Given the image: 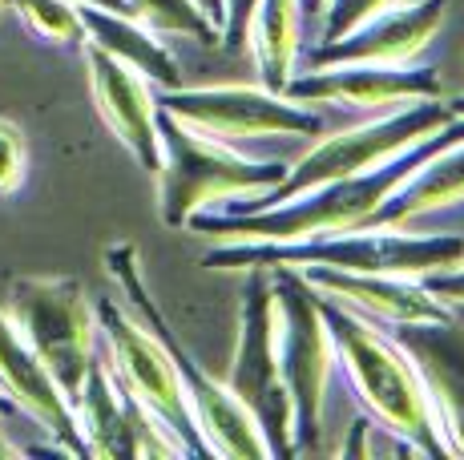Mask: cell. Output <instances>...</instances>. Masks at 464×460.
I'll use <instances>...</instances> for the list:
<instances>
[{
	"label": "cell",
	"mask_w": 464,
	"mask_h": 460,
	"mask_svg": "<svg viewBox=\"0 0 464 460\" xmlns=\"http://www.w3.org/2000/svg\"><path fill=\"white\" fill-rule=\"evenodd\" d=\"M327 0H299V16L303 21H315V16H324Z\"/></svg>",
	"instance_id": "obj_30"
},
{
	"label": "cell",
	"mask_w": 464,
	"mask_h": 460,
	"mask_svg": "<svg viewBox=\"0 0 464 460\" xmlns=\"http://www.w3.org/2000/svg\"><path fill=\"white\" fill-rule=\"evenodd\" d=\"M105 271L118 279V291H121V303L126 311L162 343V351L174 364L178 379H182V392H186V404L194 412V424H198L202 440H207L210 456H230V460H246V456H271L266 448L263 432H258L255 416L235 400L227 384L210 376L190 351L182 348V340L174 335V327L162 315V307L154 303L150 295L146 279H141V259H138V246L133 243H118L105 251Z\"/></svg>",
	"instance_id": "obj_4"
},
{
	"label": "cell",
	"mask_w": 464,
	"mask_h": 460,
	"mask_svg": "<svg viewBox=\"0 0 464 460\" xmlns=\"http://www.w3.org/2000/svg\"><path fill=\"white\" fill-rule=\"evenodd\" d=\"M77 16H82V33L89 45L118 57L121 65H130L133 73L146 77L154 90L182 85V69H178L174 53L158 41L154 29H146V24L126 13H110V8H93V5H77Z\"/></svg>",
	"instance_id": "obj_19"
},
{
	"label": "cell",
	"mask_w": 464,
	"mask_h": 460,
	"mask_svg": "<svg viewBox=\"0 0 464 460\" xmlns=\"http://www.w3.org/2000/svg\"><path fill=\"white\" fill-rule=\"evenodd\" d=\"M383 5H388V0H327L319 41H335V37H343L347 29H355V24H360L363 16H372V13H376V8H383Z\"/></svg>",
	"instance_id": "obj_26"
},
{
	"label": "cell",
	"mask_w": 464,
	"mask_h": 460,
	"mask_svg": "<svg viewBox=\"0 0 464 460\" xmlns=\"http://www.w3.org/2000/svg\"><path fill=\"white\" fill-rule=\"evenodd\" d=\"M315 299H319V311H324V323L335 343V364H343L347 379H352L355 396L368 408V416H376L380 428H388L396 440H404L412 453L449 456L440 428H436L432 400H428L420 376H416L412 359L404 356V348L376 320L352 311L335 295L319 291Z\"/></svg>",
	"instance_id": "obj_2"
},
{
	"label": "cell",
	"mask_w": 464,
	"mask_h": 460,
	"mask_svg": "<svg viewBox=\"0 0 464 460\" xmlns=\"http://www.w3.org/2000/svg\"><path fill=\"white\" fill-rule=\"evenodd\" d=\"M158 110L186 121L190 129L218 141L243 138H315L324 134L319 113L287 93H271L263 85H202V90H158Z\"/></svg>",
	"instance_id": "obj_11"
},
{
	"label": "cell",
	"mask_w": 464,
	"mask_h": 460,
	"mask_svg": "<svg viewBox=\"0 0 464 460\" xmlns=\"http://www.w3.org/2000/svg\"><path fill=\"white\" fill-rule=\"evenodd\" d=\"M73 416L89 456H178L174 440L158 428L154 416L113 379L105 351H97L85 371Z\"/></svg>",
	"instance_id": "obj_13"
},
{
	"label": "cell",
	"mask_w": 464,
	"mask_h": 460,
	"mask_svg": "<svg viewBox=\"0 0 464 460\" xmlns=\"http://www.w3.org/2000/svg\"><path fill=\"white\" fill-rule=\"evenodd\" d=\"M363 436H368V416H360V420L352 424V440L343 445V456H363L368 448H363Z\"/></svg>",
	"instance_id": "obj_28"
},
{
	"label": "cell",
	"mask_w": 464,
	"mask_h": 460,
	"mask_svg": "<svg viewBox=\"0 0 464 460\" xmlns=\"http://www.w3.org/2000/svg\"><path fill=\"white\" fill-rule=\"evenodd\" d=\"M8 320L24 335L69 404H77L97 356V315L85 287L69 275H21L8 287Z\"/></svg>",
	"instance_id": "obj_7"
},
{
	"label": "cell",
	"mask_w": 464,
	"mask_h": 460,
	"mask_svg": "<svg viewBox=\"0 0 464 460\" xmlns=\"http://www.w3.org/2000/svg\"><path fill=\"white\" fill-rule=\"evenodd\" d=\"M162 166H158V215L166 226L186 230L198 210L227 198H258L287 178V162H258L227 141L207 138L186 121L158 110Z\"/></svg>",
	"instance_id": "obj_5"
},
{
	"label": "cell",
	"mask_w": 464,
	"mask_h": 460,
	"mask_svg": "<svg viewBox=\"0 0 464 460\" xmlns=\"http://www.w3.org/2000/svg\"><path fill=\"white\" fill-rule=\"evenodd\" d=\"M464 259V235L436 230V235H408L396 226H352L332 235L291 238V243H222L202 254L214 271L246 267H335L360 275H408L424 279L449 271Z\"/></svg>",
	"instance_id": "obj_3"
},
{
	"label": "cell",
	"mask_w": 464,
	"mask_h": 460,
	"mask_svg": "<svg viewBox=\"0 0 464 460\" xmlns=\"http://www.w3.org/2000/svg\"><path fill=\"white\" fill-rule=\"evenodd\" d=\"M130 16L154 33H178L202 45H218V21L202 0H130Z\"/></svg>",
	"instance_id": "obj_22"
},
{
	"label": "cell",
	"mask_w": 464,
	"mask_h": 460,
	"mask_svg": "<svg viewBox=\"0 0 464 460\" xmlns=\"http://www.w3.org/2000/svg\"><path fill=\"white\" fill-rule=\"evenodd\" d=\"M24 170H29V141L16 121L0 118V194L21 190Z\"/></svg>",
	"instance_id": "obj_24"
},
{
	"label": "cell",
	"mask_w": 464,
	"mask_h": 460,
	"mask_svg": "<svg viewBox=\"0 0 464 460\" xmlns=\"http://www.w3.org/2000/svg\"><path fill=\"white\" fill-rule=\"evenodd\" d=\"M258 0H218V45L227 53H243L251 37Z\"/></svg>",
	"instance_id": "obj_25"
},
{
	"label": "cell",
	"mask_w": 464,
	"mask_h": 460,
	"mask_svg": "<svg viewBox=\"0 0 464 460\" xmlns=\"http://www.w3.org/2000/svg\"><path fill=\"white\" fill-rule=\"evenodd\" d=\"M303 275L315 291L335 295L339 303L376 323H428L449 315L444 299H436L424 283L408 275H360V271L335 267H303Z\"/></svg>",
	"instance_id": "obj_18"
},
{
	"label": "cell",
	"mask_w": 464,
	"mask_h": 460,
	"mask_svg": "<svg viewBox=\"0 0 464 460\" xmlns=\"http://www.w3.org/2000/svg\"><path fill=\"white\" fill-rule=\"evenodd\" d=\"M457 113L449 110L444 97H424V101H408L404 110H392L388 118H376L368 126H355L343 129L335 138H324L299 158V162L287 166V178H283L275 190L258 194L246 206L235 210H255V206H275V202H287L295 198L299 190H311L319 182H332V178H347V174H360L372 170V166L388 162L396 158L400 149L416 146L420 138H428L432 129L449 126Z\"/></svg>",
	"instance_id": "obj_10"
},
{
	"label": "cell",
	"mask_w": 464,
	"mask_h": 460,
	"mask_svg": "<svg viewBox=\"0 0 464 460\" xmlns=\"http://www.w3.org/2000/svg\"><path fill=\"white\" fill-rule=\"evenodd\" d=\"M449 110L457 113V118H464V93L460 97H449Z\"/></svg>",
	"instance_id": "obj_32"
},
{
	"label": "cell",
	"mask_w": 464,
	"mask_h": 460,
	"mask_svg": "<svg viewBox=\"0 0 464 460\" xmlns=\"http://www.w3.org/2000/svg\"><path fill=\"white\" fill-rule=\"evenodd\" d=\"M444 24V0H388L372 16H363L355 29H347L335 41H319L307 49L303 65L327 69V65H412L428 49V41Z\"/></svg>",
	"instance_id": "obj_14"
},
{
	"label": "cell",
	"mask_w": 464,
	"mask_h": 460,
	"mask_svg": "<svg viewBox=\"0 0 464 460\" xmlns=\"http://www.w3.org/2000/svg\"><path fill=\"white\" fill-rule=\"evenodd\" d=\"M16 412H21V408H16V404H13V400H8V396H5V392H0V416H16Z\"/></svg>",
	"instance_id": "obj_31"
},
{
	"label": "cell",
	"mask_w": 464,
	"mask_h": 460,
	"mask_svg": "<svg viewBox=\"0 0 464 460\" xmlns=\"http://www.w3.org/2000/svg\"><path fill=\"white\" fill-rule=\"evenodd\" d=\"M404 348L436 412L449 456H464V303H449L444 320L380 323Z\"/></svg>",
	"instance_id": "obj_12"
},
{
	"label": "cell",
	"mask_w": 464,
	"mask_h": 460,
	"mask_svg": "<svg viewBox=\"0 0 464 460\" xmlns=\"http://www.w3.org/2000/svg\"><path fill=\"white\" fill-rule=\"evenodd\" d=\"M5 5H8V0H0V13H5Z\"/></svg>",
	"instance_id": "obj_33"
},
{
	"label": "cell",
	"mask_w": 464,
	"mask_h": 460,
	"mask_svg": "<svg viewBox=\"0 0 464 460\" xmlns=\"http://www.w3.org/2000/svg\"><path fill=\"white\" fill-rule=\"evenodd\" d=\"M291 101L303 105H400V101H424V97H444L440 73L428 65H327V69H303L287 81Z\"/></svg>",
	"instance_id": "obj_15"
},
{
	"label": "cell",
	"mask_w": 464,
	"mask_h": 460,
	"mask_svg": "<svg viewBox=\"0 0 464 460\" xmlns=\"http://www.w3.org/2000/svg\"><path fill=\"white\" fill-rule=\"evenodd\" d=\"M428 291H432L436 299H444V303H464V259L457 267L449 271H436V275H424L420 279Z\"/></svg>",
	"instance_id": "obj_27"
},
{
	"label": "cell",
	"mask_w": 464,
	"mask_h": 460,
	"mask_svg": "<svg viewBox=\"0 0 464 460\" xmlns=\"http://www.w3.org/2000/svg\"><path fill=\"white\" fill-rule=\"evenodd\" d=\"M97 340L105 343V364H110L113 379L158 420V428L174 440L178 456H210L207 440H202L194 412L186 404L182 379H178L174 364L162 351V343L146 331L126 303L118 299H97Z\"/></svg>",
	"instance_id": "obj_8"
},
{
	"label": "cell",
	"mask_w": 464,
	"mask_h": 460,
	"mask_svg": "<svg viewBox=\"0 0 464 460\" xmlns=\"http://www.w3.org/2000/svg\"><path fill=\"white\" fill-rule=\"evenodd\" d=\"M24 24L53 45H82V16L73 0H8Z\"/></svg>",
	"instance_id": "obj_23"
},
{
	"label": "cell",
	"mask_w": 464,
	"mask_h": 460,
	"mask_svg": "<svg viewBox=\"0 0 464 460\" xmlns=\"http://www.w3.org/2000/svg\"><path fill=\"white\" fill-rule=\"evenodd\" d=\"M299 24H303L299 0H258L246 45L255 49V65H258V81H263V90L283 93L287 81L295 77Z\"/></svg>",
	"instance_id": "obj_21"
},
{
	"label": "cell",
	"mask_w": 464,
	"mask_h": 460,
	"mask_svg": "<svg viewBox=\"0 0 464 460\" xmlns=\"http://www.w3.org/2000/svg\"><path fill=\"white\" fill-rule=\"evenodd\" d=\"M227 388L255 416L271 456H295L291 453V400L279 376V307H275L271 267H246Z\"/></svg>",
	"instance_id": "obj_9"
},
{
	"label": "cell",
	"mask_w": 464,
	"mask_h": 460,
	"mask_svg": "<svg viewBox=\"0 0 464 460\" xmlns=\"http://www.w3.org/2000/svg\"><path fill=\"white\" fill-rule=\"evenodd\" d=\"M85 69H89L93 101L102 110L105 126L130 149L141 170L158 174V166H162V138H158V101L150 81L141 73H133L130 65H121L118 57H110L105 49L89 45V41H85Z\"/></svg>",
	"instance_id": "obj_16"
},
{
	"label": "cell",
	"mask_w": 464,
	"mask_h": 460,
	"mask_svg": "<svg viewBox=\"0 0 464 460\" xmlns=\"http://www.w3.org/2000/svg\"><path fill=\"white\" fill-rule=\"evenodd\" d=\"M279 307V376L291 400V453L307 456L324 440V400L335 368V343L319 311V291L299 267H271Z\"/></svg>",
	"instance_id": "obj_6"
},
{
	"label": "cell",
	"mask_w": 464,
	"mask_h": 460,
	"mask_svg": "<svg viewBox=\"0 0 464 460\" xmlns=\"http://www.w3.org/2000/svg\"><path fill=\"white\" fill-rule=\"evenodd\" d=\"M457 202H464V138L420 166L363 226H404L432 210L457 206Z\"/></svg>",
	"instance_id": "obj_20"
},
{
	"label": "cell",
	"mask_w": 464,
	"mask_h": 460,
	"mask_svg": "<svg viewBox=\"0 0 464 460\" xmlns=\"http://www.w3.org/2000/svg\"><path fill=\"white\" fill-rule=\"evenodd\" d=\"M73 5H93V8H110V13L130 16V0H73Z\"/></svg>",
	"instance_id": "obj_29"
},
{
	"label": "cell",
	"mask_w": 464,
	"mask_h": 460,
	"mask_svg": "<svg viewBox=\"0 0 464 460\" xmlns=\"http://www.w3.org/2000/svg\"><path fill=\"white\" fill-rule=\"evenodd\" d=\"M0 392L29 416L61 453L89 456L82 428H77L73 404L65 400V392H61L57 379L49 376V368L41 364L37 351L24 343V335L16 331L8 311H0Z\"/></svg>",
	"instance_id": "obj_17"
},
{
	"label": "cell",
	"mask_w": 464,
	"mask_h": 460,
	"mask_svg": "<svg viewBox=\"0 0 464 460\" xmlns=\"http://www.w3.org/2000/svg\"><path fill=\"white\" fill-rule=\"evenodd\" d=\"M464 138V118H452L449 126L432 129L416 146L400 149L396 158L372 166V170L347 174V178L319 182L311 190H299L295 198L275 202V206H255V210H227V215H198L186 223V230L222 243H291V238H311V235H332V230H352L363 226L372 215L412 178L420 166L432 162L440 149Z\"/></svg>",
	"instance_id": "obj_1"
}]
</instances>
